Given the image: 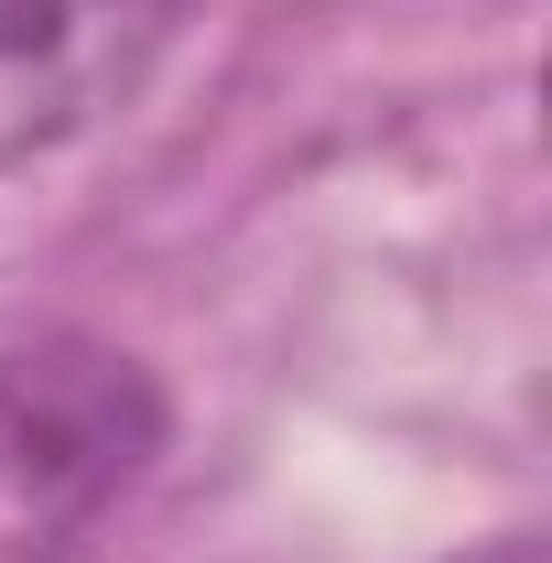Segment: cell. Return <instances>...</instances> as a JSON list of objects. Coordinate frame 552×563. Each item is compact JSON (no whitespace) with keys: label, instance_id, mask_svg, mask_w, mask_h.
I'll list each match as a JSON object with an SVG mask.
<instances>
[{"label":"cell","instance_id":"1","mask_svg":"<svg viewBox=\"0 0 552 563\" xmlns=\"http://www.w3.org/2000/svg\"><path fill=\"white\" fill-rule=\"evenodd\" d=\"M163 379L109 336L0 347V563L76 553L163 455Z\"/></svg>","mask_w":552,"mask_h":563},{"label":"cell","instance_id":"2","mask_svg":"<svg viewBox=\"0 0 552 563\" xmlns=\"http://www.w3.org/2000/svg\"><path fill=\"white\" fill-rule=\"evenodd\" d=\"M174 33L185 0H0V174L131 109Z\"/></svg>","mask_w":552,"mask_h":563}]
</instances>
